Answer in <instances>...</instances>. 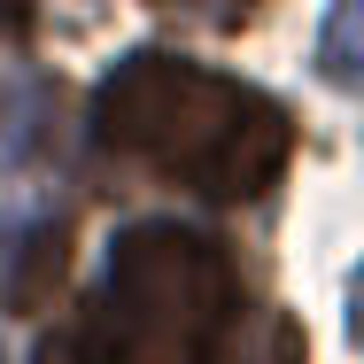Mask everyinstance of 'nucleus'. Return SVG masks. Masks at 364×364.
<instances>
[{"label": "nucleus", "mask_w": 364, "mask_h": 364, "mask_svg": "<svg viewBox=\"0 0 364 364\" xmlns=\"http://www.w3.org/2000/svg\"><path fill=\"white\" fill-rule=\"evenodd\" d=\"M349 341L364 349V264H357V279H349Z\"/></svg>", "instance_id": "0eeeda50"}, {"label": "nucleus", "mask_w": 364, "mask_h": 364, "mask_svg": "<svg viewBox=\"0 0 364 364\" xmlns=\"http://www.w3.org/2000/svg\"><path fill=\"white\" fill-rule=\"evenodd\" d=\"M318 77L341 93H364V0H333L318 31Z\"/></svg>", "instance_id": "39448f33"}, {"label": "nucleus", "mask_w": 364, "mask_h": 364, "mask_svg": "<svg viewBox=\"0 0 364 364\" xmlns=\"http://www.w3.org/2000/svg\"><path fill=\"white\" fill-rule=\"evenodd\" d=\"M147 8H171V16H194V23H240V16H256V0H147Z\"/></svg>", "instance_id": "423d86ee"}, {"label": "nucleus", "mask_w": 364, "mask_h": 364, "mask_svg": "<svg viewBox=\"0 0 364 364\" xmlns=\"http://www.w3.org/2000/svg\"><path fill=\"white\" fill-rule=\"evenodd\" d=\"M210 364H302V326L287 310H248V318L225 326Z\"/></svg>", "instance_id": "20e7f679"}, {"label": "nucleus", "mask_w": 364, "mask_h": 364, "mask_svg": "<svg viewBox=\"0 0 364 364\" xmlns=\"http://www.w3.org/2000/svg\"><path fill=\"white\" fill-rule=\"evenodd\" d=\"M63 240H70L63 218H31V225H16V232L0 240V302H8V310H39V302L55 294L63 264H70Z\"/></svg>", "instance_id": "7ed1b4c3"}, {"label": "nucleus", "mask_w": 364, "mask_h": 364, "mask_svg": "<svg viewBox=\"0 0 364 364\" xmlns=\"http://www.w3.org/2000/svg\"><path fill=\"white\" fill-rule=\"evenodd\" d=\"M232 256L194 225H132L109 248V279L77 318L85 364H210L232 310Z\"/></svg>", "instance_id": "f03ea898"}, {"label": "nucleus", "mask_w": 364, "mask_h": 364, "mask_svg": "<svg viewBox=\"0 0 364 364\" xmlns=\"http://www.w3.org/2000/svg\"><path fill=\"white\" fill-rule=\"evenodd\" d=\"M93 132L155 178L202 194V202H256L279 186L294 155V117L202 63L178 55H124L93 93Z\"/></svg>", "instance_id": "f257e3e1"}]
</instances>
